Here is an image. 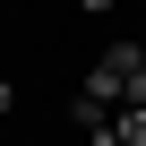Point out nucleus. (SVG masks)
<instances>
[{
    "label": "nucleus",
    "instance_id": "4",
    "mask_svg": "<svg viewBox=\"0 0 146 146\" xmlns=\"http://www.w3.org/2000/svg\"><path fill=\"white\" fill-rule=\"evenodd\" d=\"M103 9H120V0H78V17H103Z\"/></svg>",
    "mask_w": 146,
    "mask_h": 146
},
{
    "label": "nucleus",
    "instance_id": "3",
    "mask_svg": "<svg viewBox=\"0 0 146 146\" xmlns=\"http://www.w3.org/2000/svg\"><path fill=\"white\" fill-rule=\"evenodd\" d=\"M9 112H17V86H9V78H0V120H9Z\"/></svg>",
    "mask_w": 146,
    "mask_h": 146
},
{
    "label": "nucleus",
    "instance_id": "2",
    "mask_svg": "<svg viewBox=\"0 0 146 146\" xmlns=\"http://www.w3.org/2000/svg\"><path fill=\"white\" fill-rule=\"evenodd\" d=\"M86 146H146V103H120V112H112V129H103V137H86Z\"/></svg>",
    "mask_w": 146,
    "mask_h": 146
},
{
    "label": "nucleus",
    "instance_id": "1",
    "mask_svg": "<svg viewBox=\"0 0 146 146\" xmlns=\"http://www.w3.org/2000/svg\"><path fill=\"white\" fill-rule=\"evenodd\" d=\"M78 95H95V103H146V43H112L86 78H78Z\"/></svg>",
    "mask_w": 146,
    "mask_h": 146
}]
</instances>
